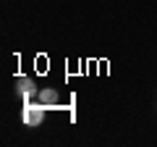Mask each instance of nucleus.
<instances>
[{
  "instance_id": "obj_1",
  "label": "nucleus",
  "mask_w": 157,
  "mask_h": 147,
  "mask_svg": "<svg viewBox=\"0 0 157 147\" xmlns=\"http://www.w3.org/2000/svg\"><path fill=\"white\" fill-rule=\"evenodd\" d=\"M45 110L47 108L42 105V102H24V110H21V118H24V124L26 126H32V129H37L39 124H42V121H45Z\"/></svg>"
},
{
  "instance_id": "obj_2",
  "label": "nucleus",
  "mask_w": 157,
  "mask_h": 147,
  "mask_svg": "<svg viewBox=\"0 0 157 147\" xmlns=\"http://www.w3.org/2000/svg\"><path fill=\"white\" fill-rule=\"evenodd\" d=\"M16 92L21 95L24 102H32V97H37V87H34V81L29 79V76H16Z\"/></svg>"
},
{
  "instance_id": "obj_3",
  "label": "nucleus",
  "mask_w": 157,
  "mask_h": 147,
  "mask_svg": "<svg viewBox=\"0 0 157 147\" xmlns=\"http://www.w3.org/2000/svg\"><path fill=\"white\" fill-rule=\"evenodd\" d=\"M37 100L42 102L45 108H55V105H58V89H52V87H45V89H39Z\"/></svg>"
}]
</instances>
